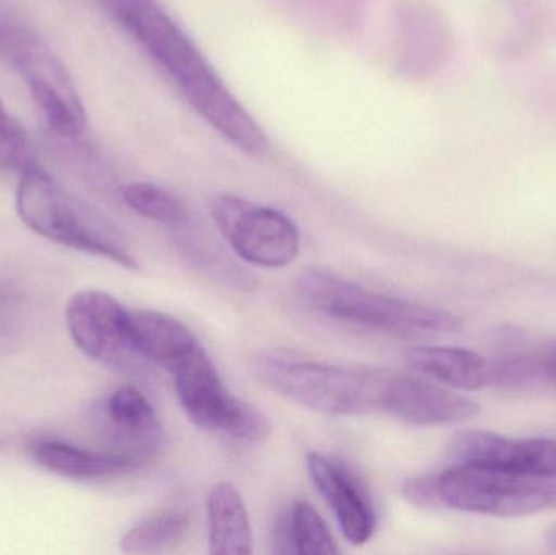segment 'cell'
<instances>
[{
	"label": "cell",
	"instance_id": "6da1fadb",
	"mask_svg": "<svg viewBox=\"0 0 556 555\" xmlns=\"http://www.w3.org/2000/svg\"><path fill=\"white\" fill-rule=\"evenodd\" d=\"M101 5L168 74L191 106L225 139L251 155L269 146L266 133L222 84L194 42L155 0H103Z\"/></svg>",
	"mask_w": 556,
	"mask_h": 555
},
{
	"label": "cell",
	"instance_id": "7a4b0ae2",
	"mask_svg": "<svg viewBox=\"0 0 556 555\" xmlns=\"http://www.w3.org/2000/svg\"><path fill=\"white\" fill-rule=\"evenodd\" d=\"M251 368L261 383L316 413L363 416L382 411L388 377L307 361L288 351L257 352Z\"/></svg>",
	"mask_w": 556,
	"mask_h": 555
},
{
	"label": "cell",
	"instance_id": "3957f363",
	"mask_svg": "<svg viewBox=\"0 0 556 555\" xmlns=\"http://www.w3.org/2000/svg\"><path fill=\"white\" fill-rule=\"evenodd\" d=\"M16 211L23 224L46 240L139 270V261L108 224L38 163L29 162L20 172Z\"/></svg>",
	"mask_w": 556,
	"mask_h": 555
},
{
	"label": "cell",
	"instance_id": "277c9868",
	"mask_svg": "<svg viewBox=\"0 0 556 555\" xmlns=\"http://www.w3.org/2000/svg\"><path fill=\"white\" fill-rule=\"evenodd\" d=\"M296 289L304 303L316 312L379 331L408 335L453 332L463 328V318L456 313L382 295L329 270H304L298 277Z\"/></svg>",
	"mask_w": 556,
	"mask_h": 555
},
{
	"label": "cell",
	"instance_id": "5b68a950",
	"mask_svg": "<svg viewBox=\"0 0 556 555\" xmlns=\"http://www.w3.org/2000/svg\"><path fill=\"white\" fill-rule=\"evenodd\" d=\"M0 55L22 75L54 133L62 137L84 133L87 113L67 68L29 26L0 15Z\"/></svg>",
	"mask_w": 556,
	"mask_h": 555
},
{
	"label": "cell",
	"instance_id": "8992f818",
	"mask_svg": "<svg viewBox=\"0 0 556 555\" xmlns=\"http://www.w3.org/2000/svg\"><path fill=\"white\" fill-rule=\"evenodd\" d=\"M443 508L513 518L556 507V476H529L459 463L438 475Z\"/></svg>",
	"mask_w": 556,
	"mask_h": 555
},
{
	"label": "cell",
	"instance_id": "52a82bcc",
	"mask_svg": "<svg viewBox=\"0 0 556 555\" xmlns=\"http://www.w3.org/2000/svg\"><path fill=\"white\" fill-rule=\"evenodd\" d=\"M212 217L235 253L254 266L278 269L300 253V230L283 212L238 195H218Z\"/></svg>",
	"mask_w": 556,
	"mask_h": 555
},
{
	"label": "cell",
	"instance_id": "ba28073f",
	"mask_svg": "<svg viewBox=\"0 0 556 555\" xmlns=\"http://www.w3.org/2000/svg\"><path fill=\"white\" fill-rule=\"evenodd\" d=\"M127 318L129 310L103 290H81L65 308V323L74 344L88 358L114 368L124 367L137 355Z\"/></svg>",
	"mask_w": 556,
	"mask_h": 555
},
{
	"label": "cell",
	"instance_id": "9c48e42d",
	"mask_svg": "<svg viewBox=\"0 0 556 555\" xmlns=\"http://www.w3.org/2000/svg\"><path fill=\"white\" fill-rule=\"evenodd\" d=\"M456 465L492 466L529 476H556V440H516L482 430L456 433L447 449Z\"/></svg>",
	"mask_w": 556,
	"mask_h": 555
},
{
	"label": "cell",
	"instance_id": "30bf717a",
	"mask_svg": "<svg viewBox=\"0 0 556 555\" xmlns=\"http://www.w3.org/2000/svg\"><path fill=\"white\" fill-rule=\"evenodd\" d=\"M479 403L456 391L412 377H388L382 411L421 427L453 426L480 414Z\"/></svg>",
	"mask_w": 556,
	"mask_h": 555
},
{
	"label": "cell",
	"instance_id": "8fae6325",
	"mask_svg": "<svg viewBox=\"0 0 556 555\" xmlns=\"http://www.w3.org/2000/svg\"><path fill=\"white\" fill-rule=\"evenodd\" d=\"M172 375L189 420L199 429L225 433L238 398L227 390L205 349L199 345Z\"/></svg>",
	"mask_w": 556,
	"mask_h": 555
},
{
	"label": "cell",
	"instance_id": "7c38bea8",
	"mask_svg": "<svg viewBox=\"0 0 556 555\" xmlns=\"http://www.w3.org/2000/svg\"><path fill=\"white\" fill-rule=\"evenodd\" d=\"M306 468L320 497L332 510L345 540L353 546L368 543L375 534L376 514L368 494L355 476L319 453L306 456Z\"/></svg>",
	"mask_w": 556,
	"mask_h": 555
},
{
	"label": "cell",
	"instance_id": "4fadbf2b",
	"mask_svg": "<svg viewBox=\"0 0 556 555\" xmlns=\"http://www.w3.org/2000/svg\"><path fill=\"white\" fill-rule=\"evenodd\" d=\"M544 25L541 0H489L483 25L486 52L500 61L525 58L538 48Z\"/></svg>",
	"mask_w": 556,
	"mask_h": 555
},
{
	"label": "cell",
	"instance_id": "5bb4252c",
	"mask_svg": "<svg viewBox=\"0 0 556 555\" xmlns=\"http://www.w3.org/2000/svg\"><path fill=\"white\" fill-rule=\"evenodd\" d=\"M103 413L117 452L150 462L162 442V427L149 400L137 388L121 387L104 401Z\"/></svg>",
	"mask_w": 556,
	"mask_h": 555
},
{
	"label": "cell",
	"instance_id": "9a60e30c",
	"mask_svg": "<svg viewBox=\"0 0 556 555\" xmlns=\"http://www.w3.org/2000/svg\"><path fill=\"white\" fill-rule=\"evenodd\" d=\"M127 325L137 355L160 365L169 374L202 345L185 323L166 313L153 310L129 312Z\"/></svg>",
	"mask_w": 556,
	"mask_h": 555
},
{
	"label": "cell",
	"instance_id": "2e32d148",
	"mask_svg": "<svg viewBox=\"0 0 556 555\" xmlns=\"http://www.w3.org/2000/svg\"><path fill=\"white\" fill-rule=\"evenodd\" d=\"M36 465L41 466L52 475L74 481H98V479L114 478L126 475L146 465L142 459L117 452H90L77 449L62 442L39 443L33 450Z\"/></svg>",
	"mask_w": 556,
	"mask_h": 555
},
{
	"label": "cell",
	"instance_id": "e0dca14e",
	"mask_svg": "<svg viewBox=\"0 0 556 555\" xmlns=\"http://www.w3.org/2000/svg\"><path fill=\"white\" fill-rule=\"evenodd\" d=\"M404 357L418 374L457 390H482L492 383V365L469 349L425 345L408 349Z\"/></svg>",
	"mask_w": 556,
	"mask_h": 555
},
{
	"label": "cell",
	"instance_id": "ac0fdd59",
	"mask_svg": "<svg viewBox=\"0 0 556 555\" xmlns=\"http://www.w3.org/2000/svg\"><path fill=\"white\" fill-rule=\"evenodd\" d=\"M208 546L215 555L253 553V528L237 485L217 482L208 492Z\"/></svg>",
	"mask_w": 556,
	"mask_h": 555
},
{
	"label": "cell",
	"instance_id": "d6986e66",
	"mask_svg": "<svg viewBox=\"0 0 556 555\" xmlns=\"http://www.w3.org/2000/svg\"><path fill=\"white\" fill-rule=\"evenodd\" d=\"M191 527V518L179 508H166L150 515L127 531L119 547L127 554L172 553L185 543Z\"/></svg>",
	"mask_w": 556,
	"mask_h": 555
},
{
	"label": "cell",
	"instance_id": "ffe728a7",
	"mask_svg": "<svg viewBox=\"0 0 556 555\" xmlns=\"http://www.w3.org/2000/svg\"><path fill=\"white\" fill-rule=\"evenodd\" d=\"M294 554L333 555L339 554L329 527L309 502L298 501L288 512Z\"/></svg>",
	"mask_w": 556,
	"mask_h": 555
},
{
	"label": "cell",
	"instance_id": "44dd1931",
	"mask_svg": "<svg viewBox=\"0 0 556 555\" xmlns=\"http://www.w3.org/2000/svg\"><path fill=\"white\" fill-rule=\"evenodd\" d=\"M123 199L134 212L150 220L179 224L186 218V209L179 198L152 182H132L124 189Z\"/></svg>",
	"mask_w": 556,
	"mask_h": 555
},
{
	"label": "cell",
	"instance_id": "7402d4cb",
	"mask_svg": "<svg viewBox=\"0 0 556 555\" xmlns=\"http://www.w3.org/2000/svg\"><path fill=\"white\" fill-rule=\"evenodd\" d=\"M29 162L25 133L0 100V168L22 172Z\"/></svg>",
	"mask_w": 556,
	"mask_h": 555
},
{
	"label": "cell",
	"instance_id": "603a6c76",
	"mask_svg": "<svg viewBox=\"0 0 556 555\" xmlns=\"http://www.w3.org/2000/svg\"><path fill=\"white\" fill-rule=\"evenodd\" d=\"M402 494L417 507L427 508V510L443 508L438 475L415 476V478L407 479L402 485Z\"/></svg>",
	"mask_w": 556,
	"mask_h": 555
},
{
	"label": "cell",
	"instance_id": "cb8c5ba5",
	"mask_svg": "<svg viewBox=\"0 0 556 555\" xmlns=\"http://www.w3.org/2000/svg\"><path fill=\"white\" fill-rule=\"evenodd\" d=\"M276 553L294 554L293 540H291L290 521H288V514H285L277 525Z\"/></svg>",
	"mask_w": 556,
	"mask_h": 555
},
{
	"label": "cell",
	"instance_id": "d4e9b609",
	"mask_svg": "<svg viewBox=\"0 0 556 555\" xmlns=\"http://www.w3.org/2000/svg\"><path fill=\"white\" fill-rule=\"evenodd\" d=\"M16 336H18V323H16V319L7 315V313H0V349L7 348Z\"/></svg>",
	"mask_w": 556,
	"mask_h": 555
},
{
	"label": "cell",
	"instance_id": "484cf974",
	"mask_svg": "<svg viewBox=\"0 0 556 555\" xmlns=\"http://www.w3.org/2000/svg\"><path fill=\"white\" fill-rule=\"evenodd\" d=\"M548 381L556 384V352L548 355L547 361Z\"/></svg>",
	"mask_w": 556,
	"mask_h": 555
},
{
	"label": "cell",
	"instance_id": "4316f807",
	"mask_svg": "<svg viewBox=\"0 0 556 555\" xmlns=\"http://www.w3.org/2000/svg\"><path fill=\"white\" fill-rule=\"evenodd\" d=\"M545 540H547L548 546H552L554 550H556V525L548 528L547 534H545Z\"/></svg>",
	"mask_w": 556,
	"mask_h": 555
},
{
	"label": "cell",
	"instance_id": "83f0119b",
	"mask_svg": "<svg viewBox=\"0 0 556 555\" xmlns=\"http://www.w3.org/2000/svg\"><path fill=\"white\" fill-rule=\"evenodd\" d=\"M3 299V295H2V289H0V300Z\"/></svg>",
	"mask_w": 556,
	"mask_h": 555
}]
</instances>
